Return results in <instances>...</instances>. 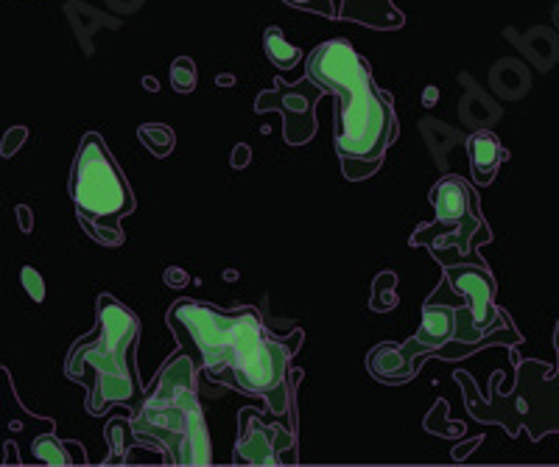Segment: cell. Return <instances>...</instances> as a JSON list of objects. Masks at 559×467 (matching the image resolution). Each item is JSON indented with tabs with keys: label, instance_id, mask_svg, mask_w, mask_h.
Instances as JSON below:
<instances>
[{
	"label": "cell",
	"instance_id": "1",
	"mask_svg": "<svg viewBox=\"0 0 559 467\" xmlns=\"http://www.w3.org/2000/svg\"><path fill=\"white\" fill-rule=\"evenodd\" d=\"M168 327L179 350L188 352L199 375L210 384L227 386L241 395L263 397L274 417L294 420L292 359L302 345V331L277 336L266 327L258 308L222 311L199 300H177L168 308Z\"/></svg>",
	"mask_w": 559,
	"mask_h": 467
},
{
	"label": "cell",
	"instance_id": "2",
	"mask_svg": "<svg viewBox=\"0 0 559 467\" xmlns=\"http://www.w3.org/2000/svg\"><path fill=\"white\" fill-rule=\"evenodd\" d=\"M306 76L336 98L338 157L381 168L397 137V118L392 96L378 87L367 59L347 39H328L308 53Z\"/></svg>",
	"mask_w": 559,
	"mask_h": 467
},
{
	"label": "cell",
	"instance_id": "3",
	"mask_svg": "<svg viewBox=\"0 0 559 467\" xmlns=\"http://www.w3.org/2000/svg\"><path fill=\"white\" fill-rule=\"evenodd\" d=\"M140 320L132 308L112 295L96 302V331L70 347L68 375L87 386V411L104 415L109 406L127 404L132 415L143 406V386L138 378Z\"/></svg>",
	"mask_w": 559,
	"mask_h": 467
},
{
	"label": "cell",
	"instance_id": "4",
	"mask_svg": "<svg viewBox=\"0 0 559 467\" xmlns=\"http://www.w3.org/2000/svg\"><path fill=\"white\" fill-rule=\"evenodd\" d=\"M140 445L154 448L163 465H210V434L199 400V370L179 350L148 386L143 406L132 415Z\"/></svg>",
	"mask_w": 559,
	"mask_h": 467
},
{
	"label": "cell",
	"instance_id": "5",
	"mask_svg": "<svg viewBox=\"0 0 559 467\" xmlns=\"http://www.w3.org/2000/svg\"><path fill=\"white\" fill-rule=\"evenodd\" d=\"M70 199L76 205L79 221L93 241L104 247H121V225L123 218L134 213V193L104 137L96 132L82 137L70 171Z\"/></svg>",
	"mask_w": 559,
	"mask_h": 467
},
{
	"label": "cell",
	"instance_id": "6",
	"mask_svg": "<svg viewBox=\"0 0 559 467\" xmlns=\"http://www.w3.org/2000/svg\"><path fill=\"white\" fill-rule=\"evenodd\" d=\"M426 302H439V306H453L456 311V339L437 350L433 359H464L471 352L481 350L492 342H507L518 345L521 333H503L496 336L498 325L509 320L501 308L496 306V277L489 275L484 263H451L445 266L442 283L437 286Z\"/></svg>",
	"mask_w": 559,
	"mask_h": 467
},
{
	"label": "cell",
	"instance_id": "7",
	"mask_svg": "<svg viewBox=\"0 0 559 467\" xmlns=\"http://www.w3.org/2000/svg\"><path fill=\"white\" fill-rule=\"evenodd\" d=\"M501 375L489 381V400L476 404L471 392H464L467 411L481 422H498L518 436L521 429L528 431L532 440H543L548 431H559V367L551 370L543 361H518V384L509 395H498Z\"/></svg>",
	"mask_w": 559,
	"mask_h": 467
},
{
	"label": "cell",
	"instance_id": "8",
	"mask_svg": "<svg viewBox=\"0 0 559 467\" xmlns=\"http://www.w3.org/2000/svg\"><path fill=\"white\" fill-rule=\"evenodd\" d=\"M433 221L419 225L414 236L408 238L412 247H428L437 255L442 266L451 263H467L473 252V243L481 241V236H489V227L484 225L481 207H478L476 191L471 182H464L456 173H448L437 185L431 188Z\"/></svg>",
	"mask_w": 559,
	"mask_h": 467
},
{
	"label": "cell",
	"instance_id": "9",
	"mask_svg": "<svg viewBox=\"0 0 559 467\" xmlns=\"http://www.w3.org/2000/svg\"><path fill=\"white\" fill-rule=\"evenodd\" d=\"M233 459L236 465H297L294 426L288 429H283L280 422L266 426L258 411L243 409Z\"/></svg>",
	"mask_w": 559,
	"mask_h": 467
},
{
	"label": "cell",
	"instance_id": "10",
	"mask_svg": "<svg viewBox=\"0 0 559 467\" xmlns=\"http://www.w3.org/2000/svg\"><path fill=\"white\" fill-rule=\"evenodd\" d=\"M322 93V87L306 76V82L294 84V87H274V91L261 93L258 101H254V109L258 112H269V109L283 112V121H286L283 135H286V143L302 146L317 132V101Z\"/></svg>",
	"mask_w": 559,
	"mask_h": 467
},
{
	"label": "cell",
	"instance_id": "11",
	"mask_svg": "<svg viewBox=\"0 0 559 467\" xmlns=\"http://www.w3.org/2000/svg\"><path fill=\"white\" fill-rule=\"evenodd\" d=\"M286 3L328 20H353L378 32H392L403 26L401 9L394 7L392 0H286Z\"/></svg>",
	"mask_w": 559,
	"mask_h": 467
},
{
	"label": "cell",
	"instance_id": "12",
	"mask_svg": "<svg viewBox=\"0 0 559 467\" xmlns=\"http://www.w3.org/2000/svg\"><path fill=\"white\" fill-rule=\"evenodd\" d=\"M456 339V311L453 306H439V302H426L423 306V325L412 339L403 342L401 352L408 372L417 375L423 361L433 359L437 350Z\"/></svg>",
	"mask_w": 559,
	"mask_h": 467
},
{
	"label": "cell",
	"instance_id": "13",
	"mask_svg": "<svg viewBox=\"0 0 559 467\" xmlns=\"http://www.w3.org/2000/svg\"><path fill=\"white\" fill-rule=\"evenodd\" d=\"M467 157H471L473 180H476L478 185H489V182L496 180L498 168L507 163L509 152L503 148V143L498 141L496 132L481 129V132L471 135V141H467Z\"/></svg>",
	"mask_w": 559,
	"mask_h": 467
},
{
	"label": "cell",
	"instance_id": "14",
	"mask_svg": "<svg viewBox=\"0 0 559 467\" xmlns=\"http://www.w3.org/2000/svg\"><path fill=\"white\" fill-rule=\"evenodd\" d=\"M367 367H369V375L381 381V384H406L412 381V372H408L406 361H403V352L401 345H392V342H383L378 345L376 350L367 356Z\"/></svg>",
	"mask_w": 559,
	"mask_h": 467
},
{
	"label": "cell",
	"instance_id": "15",
	"mask_svg": "<svg viewBox=\"0 0 559 467\" xmlns=\"http://www.w3.org/2000/svg\"><path fill=\"white\" fill-rule=\"evenodd\" d=\"M263 48H266V57L272 59V64H277L280 71H292V68L299 64V59H302L299 48L292 46L280 28H266V34H263Z\"/></svg>",
	"mask_w": 559,
	"mask_h": 467
},
{
	"label": "cell",
	"instance_id": "16",
	"mask_svg": "<svg viewBox=\"0 0 559 467\" xmlns=\"http://www.w3.org/2000/svg\"><path fill=\"white\" fill-rule=\"evenodd\" d=\"M138 137L146 143V148L154 154V157H168V154L174 152L171 127H163V123H146V127L138 129Z\"/></svg>",
	"mask_w": 559,
	"mask_h": 467
},
{
	"label": "cell",
	"instance_id": "17",
	"mask_svg": "<svg viewBox=\"0 0 559 467\" xmlns=\"http://www.w3.org/2000/svg\"><path fill=\"white\" fill-rule=\"evenodd\" d=\"M171 84L177 93H193L197 91V64L193 59L179 57L171 64Z\"/></svg>",
	"mask_w": 559,
	"mask_h": 467
},
{
	"label": "cell",
	"instance_id": "18",
	"mask_svg": "<svg viewBox=\"0 0 559 467\" xmlns=\"http://www.w3.org/2000/svg\"><path fill=\"white\" fill-rule=\"evenodd\" d=\"M34 456H37L43 465H73V459H70L68 454H64V448L57 442V436H39L37 442H34Z\"/></svg>",
	"mask_w": 559,
	"mask_h": 467
},
{
	"label": "cell",
	"instance_id": "19",
	"mask_svg": "<svg viewBox=\"0 0 559 467\" xmlns=\"http://www.w3.org/2000/svg\"><path fill=\"white\" fill-rule=\"evenodd\" d=\"M23 283H26V291L34 297V300H43L45 297V286H43V277H39V272H34L32 266H26L23 270Z\"/></svg>",
	"mask_w": 559,
	"mask_h": 467
},
{
	"label": "cell",
	"instance_id": "20",
	"mask_svg": "<svg viewBox=\"0 0 559 467\" xmlns=\"http://www.w3.org/2000/svg\"><path fill=\"white\" fill-rule=\"evenodd\" d=\"M23 141H26V129L17 127V129H14V132H9L7 141H3V154H7V157H9V154H14Z\"/></svg>",
	"mask_w": 559,
	"mask_h": 467
},
{
	"label": "cell",
	"instance_id": "21",
	"mask_svg": "<svg viewBox=\"0 0 559 467\" xmlns=\"http://www.w3.org/2000/svg\"><path fill=\"white\" fill-rule=\"evenodd\" d=\"M229 163H233V168H243V166H247V163H249V146H247V143L236 146V152H233Z\"/></svg>",
	"mask_w": 559,
	"mask_h": 467
},
{
	"label": "cell",
	"instance_id": "22",
	"mask_svg": "<svg viewBox=\"0 0 559 467\" xmlns=\"http://www.w3.org/2000/svg\"><path fill=\"white\" fill-rule=\"evenodd\" d=\"M557 350H559V325H557Z\"/></svg>",
	"mask_w": 559,
	"mask_h": 467
}]
</instances>
